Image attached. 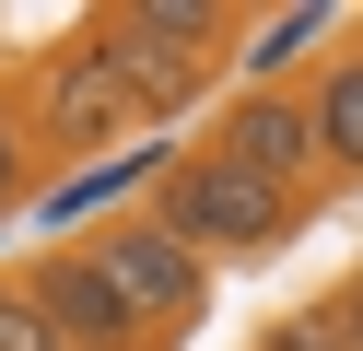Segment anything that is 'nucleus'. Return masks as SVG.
<instances>
[{"instance_id": "12", "label": "nucleus", "mask_w": 363, "mask_h": 351, "mask_svg": "<svg viewBox=\"0 0 363 351\" xmlns=\"http://www.w3.org/2000/svg\"><path fill=\"white\" fill-rule=\"evenodd\" d=\"M12 187H24V152H12V129H0V199H12Z\"/></svg>"}, {"instance_id": "6", "label": "nucleus", "mask_w": 363, "mask_h": 351, "mask_svg": "<svg viewBox=\"0 0 363 351\" xmlns=\"http://www.w3.org/2000/svg\"><path fill=\"white\" fill-rule=\"evenodd\" d=\"M118 117H129L118 59H106L94 35H82V47H59V59H48V129H59V140H106Z\"/></svg>"}, {"instance_id": "2", "label": "nucleus", "mask_w": 363, "mask_h": 351, "mask_svg": "<svg viewBox=\"0 0 363 351\" xmlns=\"http://www.w3.org/2000/svg\"><path fill=\"white\" fill-rule=\"evenodd\" d=\"M281 223H293V199H269L258 176H235L223 152H188L164 176V199H152V234H176V246L211 269V257H258V246H281Z\"/></svg>"}, {"instance_id": "4", "label": "nucleus", "mask_w": 363, "mask_h": 351, "mask_svg": "<svg viewBox=\"0 0 363 351\" xmlns=\"http://www.w3.org/2000/svg\"><path fill=\"white\" fill-rule=\"evenodd\" d=\"M235 176H258L269 199H305L316 187V140H305V94H246L235 117H223V140H211Z\"/></svg>"}, {"instance_id": "7", "label": "nucleus", "mask_w": 363, "mask_h": 351, "mask_svg": "<svg viewBox=\"0 0 363 351\" xmlns=\"http://www.w3.org/2000/svg\"><path fill=\"white\" fill-rule=\"evenodd\" d=\"M305 140H316V176H363V59H340L328 82L305 94Z\"/></svg>"}, {"instance_id": "5", "label": "nucleus", "mask_w": 363, "mask_h": 351, "mask_svg": "<svg viewBox=\"0 0 363 351\" xmlns=\"http://www.w3.org/2000/svg\"><path fill=\"white\" fill-rule=\"evenodd\" d=\"M24 304L59 328V351H129L141 328H129V304L94 281V257H48V269L24 281Z\"/></svg>"}, {"instance_id": "1", "label": "nucleus", "mask_w": 363, "mask_h": 351, "mask_svg": "<svg viewBox=\"0 0 363 351\" xmlns=\"http://www.w3.org/2000/svg\"><path fill=\"white\" fill-rule=\"evenodd\" d=\"M94 47L118 59L129 117H176L199 82H211V59H223V12L211 0H141V12L94 23Z\"/></svg>"}, {"instance_id": "11", "label": "nucleus", "mask_w": 363, "mask_h": 351, "mask_svg": "<svg viewBox=\"0 0 363 351\" xmlns=\"http://www.w3.org/2000/svg\"><path fill=\"white\" fill-rule=\"evenodd\" d=\"M328 340H340V351H363V293H352V304L328 316Z\"/></svg>"}, {"instance_id": "3", "label": "nucleus", "mask_w": 363, "mask_h": 351, "mask_svg": "<svg viewBox=\"0 0 363 351\" xmlns=\"http://www.w3.org/2000/svg\"><path fill=\"white\" fill-rule=\"evenodd\" d=\"M94 281L129 304V328H199V304H211V269L176 234H152V211L118 223V234H94Z\"/></svg>"}, {"instance_id": "8", "label": "nucleus", "mask_w": 363, "mask_h": 351, "mask_svg": "<svg viewBox=\"0 0 363 351\" xmlns=\"http://www.w3.org/2000/svg\"><path fill=\"white\" fill-rule=\"evenodd\" d=\"M0 351H59V328L24 304V281H0Z\"/></svg>"}, {"instance_id": "9", "label": "nucleus", "mask_w": 363, "mask_h": 351, "mask_svg": "<svg viewBox=\"0 0 363 351\" xmlns=\"http://www.w3.org/2000/svg\"><path fill=\"white\" fill-rule=\"evenodd\" d=\"M316 23H328V12H281V23H258V47H246V70H281L293 47L316 35Z\"/></svg>"}, {"instance_id": "10", "label": "nucleus", "mask_w": 363, "mask_h": 351, "mask_svg": "<svg viewBox=\"0 0 363 351\" xmlns=\"http://www.w3.org/2000/svg\"><path fill=\"white\" fill-rule=\"evenodd\" d=\"M269 351H340V340H328V316H293V328H281Z\"/></svg>"}]
</instances>
